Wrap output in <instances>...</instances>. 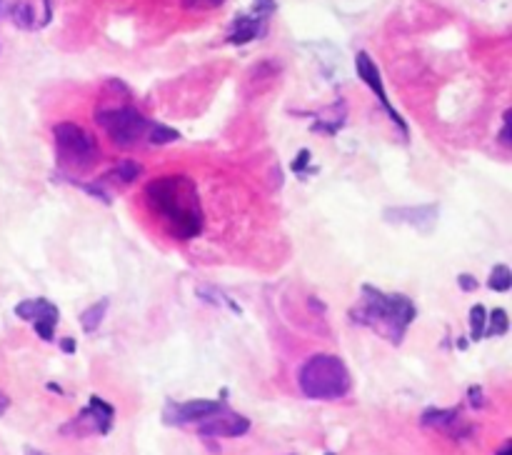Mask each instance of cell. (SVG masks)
<instances>
[{"label":"cell","mask_w":512,"mask_h":455,"mask_svg":"<svg viewBox=\"0 0 512 455\" xmlns=\"http://www.w3.org/2000/svg\"><path fill=\"white\" fill-rule=\"evenodd\" d=\"M8 405H10L8 395H5V393H0V415H3L5 410H8Z\"/></svg>","instance_id":"obj_29"},{"label":"cell","mask_w":512,"mask_h":455,"mask_svg":"<svg viewBox=\"0 0 512 455\" xmlns=\"http://www.w3.org/2000/svg\"><path fill=\"white\" fill-rule=\"evenodd\" d=\"M195 430L200 435H205V438H240V435H245L250 430V420L245 415L235 413L228 405H223L218 413H213L203 423L195 425Z\"/></svg>","instance_id":"obj_9"},{"label":"cell","mask_w":512,"mask_h":455,"mask_svg":"<svg viewBox=\"0 0 512 455\" xmlns=\"http://www.w3.org/2000/svg\"><path fill=\"white\" fill-rule=\"evenodd\" d=\"M95 123L108 133V138L113 140L120 148H133L140 140L148 135L150 123L145 120V115L140 110H135L133 105H120V108H103L95 113Z\"/></svg>","instance_id":"obj_5"},{"label":"cell","mask_w":512,"mask_h":455,"mask_svg":"<svg viewBox=\"0 0 512 455\" xmlns=\"http://www.w3.org/2000/svg\"><path fill=\"white\" fill-rule=\"evenodd\" d=\"M355 70H358L360 80H363V83L368 85V88L373 90L375 95H378L380 105H383V110H385V113H388V118L393 120V123L398 125L400 130H403V135H408V123H405L403 115H400L398 110L393 108V103H390V100H388V93H385L383 75H380L378 63H375V60L370 58L368 53H358V58H355Z\"/></svg>","instance_id":"obj_8"},{"label":"cell","mask_w":512,"mask_h":455,"mask_svg":"<svg viewBox=\"0 0 512 455\" xmlns=\"http://www.w3.org/2000/svg\"><path fill=\"white\" fill-rule=\"evenodd\" d=\"M108 305H110L108 298H100L98 303H93L90 308H85L83 313H80V325H83L85 333H93V330L100 328L105 313H108Z\"/></svg>","instance_id":"obj_14"},{"label":"cell","mask_w":512,"mask_h":455,"mask_svg":"<svg viewBox=\"0 0 512 455\" xmlns=\"http://www.w3.org/2000/svg\"><path fill=\"white\" fill-rule=\"evenodd\" d=\"M298 385L310 400H340L353 390V375L338 355L315 353L300 365Z\"/></svg>","instance_id":"obj_3"},{"label":"cell","mask_w":512,"mask_h":455,"mask_svg":"<svg viewBox=\"0 0 512 455\" xmlns=\"http://www.w3.org/2000/svg\"><path fill=\"white\" fill-rule=\"evenodd\" d=\"M468 398L473 408H483V390H480V385H473V388L468 390Z\"/></svg>","instance_id":"obj_24"},{"label":"cell","mask_w":512,"mask_h":455,"mask_svg":"<svg viewBox=\"0 0 512 455\" xmlns=\"http://www.w3.org/2000/svg\"><path fill=\"white\" fill-rule=\"evenodd\" d=\"M488 285H490V290H498V293H508L510 285H512V273H510L508 265H505V263L495 265L493 273H490V278H488Z\"/></svg>","instance_id":"obj_17"},{"label":"cell","mask_w":512,"mask_h":455,"mask_svg":"<svg viewBox=\"0 0 512 455\" xmlns=\"http://www.w3.org/2000/svg\"><path fill=\"white\" fill-rule=\"evenodd\" d=\"M113 420H115V408L108 403V400L98 398V395H93V398L88 400V405H85L83 410H80L78 418L73 420L70 425H65V430L68 428H80L83 425V433H100V435H108L110 428H113Z\"/></svg>","instance_id":"obj_10"},{"label":"cell","mask_w":512,"mask_h":455,"mask_svg":"<svg viewBox=\"0 0 512 455\" xmlns=\"http://www.w3.org/2000/svg\"><path fill=\"white\" fill-rule=\"evenodd\" d=\"M223 400H185V403H165L163 408V423L165 425H200L205 418H210L213 413H218L223 408Z\"/></svg>","instance_id":"obj_6"},{"label":"cell","mask_w":512,"mask_h":455,"mask_svg":"<svg viewBox=\"0 0 512 455\" xmlns=\"http://www.w3.org/2000/svg\"><path fill=\"white\" fill-rule=\"evenodd\" d=\"M140 173H143V165L135 163V160H123V163L115 165V168L105 175V180H118V183L128 185L135 183V180L140 178Z\"/></svg>","instance_id":"obj_16"},{"label":"cell","mask_w":512,"mask_h":455,"mask_svg":"<svg viewBox=\"0 0 512 455\" xmlns=\"http://www.w3.org/2000/svg\"><path fill=\"white\" fill-rule=\"evenodd\" d=\"M415 315H418V308H415L408 295H388L375 288V285H363V295H360L358 305L350 310V318L355 323L378 330L383 338H388L395 345L403 343Z\"/></svg>","instance_id":"obj_2"},{"label":"cell","mask_w":512,"mask_h":455,"mask_svg":"<svg viewBox=\"0 0 512 455\" xmlns=\"http://www.w3.org/2000/svg\"><path fill=\"white\" fill-rule=\"evenodd\" d=\"M510 328V318L503 308H495L485 323V335H505Z\"/></svg>","instance_id":"obj_20"},{"label":"cell","mask_w":512,"mask_h":455,"mask_svg":"<svg viewBox=\"0 0 512 455\" xmlns=\"http://www.w3.org/2000/svg\"><path fill=\"white\" fill-rule=\"evenodd\" d=\"M265 35H268V18L255 13H240L238 18L230 23L228 43L245 45V43H253V40L265 38Z\"/></svg>","instance_id":"obj_12"},{"label":"cell","mask_w":512,"mask_h":455,"mask_svg":"<svg viewBox=\"0 0 512 455\" xmlns=\"http://www.w3.org/2000/svg\"><path fill=\"white\" fill-rule=\"evenodd\" d=\"M180 3H183L185 10H213L220 8L225 0H180Z\"/></svg>","instance_id":"obj_21"},{"label":"cell","mask_w":512,"mask_h":455,"mask_svg":"<svg viewBox=\"0 0 512 455\" xmlns=\"http://www.w3.org/2000/svg\"><path fill=\"white\" fill-rule=\"evenodd\" d=\"M145 200L175 238L190 240L203 233L205 218L198 190L193 180L185 175H163V178L150 180L145 185Z\"/></svg>","instance_id":"obj_1"},{"label":"cell","mask_w":512,"mask_h":455,"mask_svg":"<svg viewBox=\"0 0 512 455\" xmlns=\"http://www.w3.org/2000/svg\"><path fill=\"white\" fill-rule=\"evenodd\" d=\"M388 223L413 225V228L430 233L438 225V205H415V208H388L383 213Z\"/></svg>","instance_id":"obj_11"},{"label":"cell","mask_w":512,"mask_h":455,"mask_svg":"<svg viewBox=\"0 0 512 455\" xmlns=\"http://www.w3.org/2000/svg\"><path fill=\"white\" fill-rule=\"evenodd\" d=\"M510 110L508 113H505V118H503V130H500V143L505 145V148H510L512 145V140H510Z\"/></svg>","instance_id":"obj_23"},{"label":"cell","mask_w":512,"mask_h":455,"mask_svg":"<svg viewBox=\"0 0 512 455\" xmlns=\"http://www.w3.org/2000/svg\"><path fill=\"white\" fill-rule=\"evenodd\" d=\"M8 13H10V20H13V23L18 25L20 30H35V28H38V20H35L33 5L25 3V0L10 5Z\"/></svg>","instance_id":"obj_15"},{"label":"cell","mask_w":512,"mask_h":455,"mask_svg":"<svg viewBox=\"0 0 512 455\" xmlns=\"http://www.w3.org/2000/svg\"><path fill=\"white\" fill-rule=\"evenodd\" d=\"M458 285L465 290V293H470V290L478 288V280H475V275L463 273V275H460V278H458Z\"/></svg>","instance_id":"obj_25"},{"label":"cell","mask_w":512,"mask_h":455,"mask_svg":"<svg viewBox=\"0 0 512 455\" xmlns=\"http://www.w3.org/2000/svg\"><path fill=\"white\" fill-rule=\"evenodd\" d=\"M420 423H423V428L443 430V433L455 435V438H465L470 433V425H463L458 408H428Z\"/></svg>","instance_id":"obj_13"},{"label":"cell","mask_w":512,"mask_h":455,"mask_svg":"<svg viewBox=\"0 0 512 455\" xmlns=\"http://www.w3.org/2000/svg\"><path fill=\"white\" fill-rule=\"evenodd\" d=\"M178 138L180 133L175 128H168V125L163 123H150V130H148L150 145H165V143H173V140Z\"/></svg>","instance_id":"obj_19"},{"label":"cell","mask_w":512,"mask_h":455,"mask_svg":"<svg viewBox=\"0 0 512 455\" xmlns=\"http://www.w3.org/2000/svg\"><path fill=\"white\" fill-rule=\"evenodd\" d=\"M485 323H488V310H485V305H473V310H470V338L483 340Z\"/></svg>","instance_id":"obj_18"},{"label":"cell","mask_w":512,"mask_h":455,"mask_svg":"<svg viewBox=\"0 0 512 455\" xmlns=\"http://www.w3.org/2000/svg\"><path fill=\"white\" fill-rule=\"evenodd\" d=\"M15 315L20 320H28V323L35 325V333H38L40 340H53L55 335V325H58L60 313L55 308V303L45 298H30V300H20L15 305Z\"/></svg>","instance_id":"obj_7"},{"label":"cell","mask_w":512,"mask_h":455,"mask_svg":"<svg viewBox=\"0 0 512 455\" xmlns=\"http://www.w3.org/2000/svg\"><path fill=\"white\" fill-rule=\"evenodd\" d=\"M53 138L55 148H58V160L65 168L88 170L90 165L98 163V140L78 123H58L53 128Z\"/></svg>","instance_id":"obj_4"},{"label":"cell","mask_w":512,"mask_h":455,"mask_svg":"<svg viewBox=\"0 0 512 455\" xmlns=\"http://www.w3.org/2000/svg\"><path fill=\"white\" fill-rule=\"evenodd\" d=\"M60 348H63V353H75V340L73 338H63V340H60Z\"/></svg>","instance_id":"obj_27"},{"label":"cell","mask_w":512,"mask_h":455,"mask_svg":"<svg viewBox=\"0 0 512 455\" xmlns=\"http://www.w3.org/2000/svg\"><path fill=\"white\" fill-rule=\"evenodd\" d=\"M495 455H512V440H505L503 448H500Z\"/></svg>","instance_id":"obj_28"},{"label":"cell","mask_w":512,"mask_h":455,"mask_svg":"<svg viewBox=\"0 0 512 455\" xmlns=\"http://www.w3.org/2000/svg\"><path fill=\"white\" fill-rule=\"evenodd\" d=\"M308 160H310V150H300L298 158L293 160V170H295V173H300V170H303L305 165H308Z\"/></svg>","instance_id":"obj_26"},{"label":"cell","mask_w":512,"mask_h":455,"mask_svg":"<svg viewBox=\"0 0 512 455\" xmlns=\"http://www.w3.org/2000/svg\"><path fill=\"white\" fill-rule=\"evenodd\" d=\"M25 455H48V453H43V450H38V448H25Z\"/></svg>","instance_id":"obj_30"},{"label":"cell","mask_w":512,"mask_h":455,"mask_svg":"<svg viewBox=\"0 0 512 455\" xmlns=\"http://www.w3.org/2000/svg\"><path fill=\"white\" fill-rule=\"evenodd\" d=\"M275 10H278V3H275V0H255L253 10H250V13L263 15V18L270 20V15H273Z\"/></svg>","instance_id":"obj_22"}]
</instances>
